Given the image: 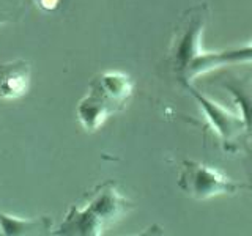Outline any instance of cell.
Instances as JSON below:
<instances>
[{"instance_id":"8","label":"cell","mask_w":252,"mask_h":236,"mask_svg":"<svg viewBox=\"0 0 252 236\" xmlns=\"http://www.w3.org/2000/svg\"><path fill=\"white\" fill-rule=\"evenodd\" d=\"M52 230L51 217L39 216L35 219L14 217L0 211V232L6 236H27V235H47Z\"/></svg>"},{"instance_id":"1","label":"cell","mask_w":252,"mask_h":236,"mask_svg":"<svg viewBox=\"0 0 252 236\" xmlns=\"http://www.w3.org/2000/svg\"><path fill=\"white\" fill-rule=\"evenodd\" d=\"M134 208V205L126 200L117 191L114 181L96 187L92 199L84 208L73 206L63 219V222L55 230V235H73V236H99L104 233L107 225H112L118 219Z\"/></svg>"},{"instance_id":"10","label":"cell","mask_w":252,"mask_h":236,"mask_svg":"<svg viewBox=\"0 0 252 236\" xmlns=\"http://www.w3.org/2000/svg\"><path fill=\"white\" fill-rule=\"evenodd\" d=\"M27 0H0V26L18 21L26 13Z\"/></svg>"},{"instance_id":"6","label":"cell","mask_w":252,"mask_h":236,"mask_svg":"<svg viewBox=\"0 0 252 236\" xmlns=\"http://www.w3.org/2000/svg\"><path fill=\"white\" fill-rule=\"evenodd\" d=\"M243 63H252V41L248 44H241L238 47L220 51V52H202L192 65L189 66L186 79L181 82H191L194 77L208 73L225 65H243Z\"/></svg>"},{"instance_id":"2","label":"cell","mask_w":252,"mask_h":236,"mask_svg":"<svg viewBox=\"0 0 252 236\" xmlns=\"http://www.w3.org/2000/svg\"><path fill=\"white\" fill-rule=\"evenodd\" d=\"M132 79L118 71H106L94 76L89 84V93L77 106V118L87 131L101 128L110 115L125 109L132 96Z\"/></svg>"},{"instance_id":"12","label":"cell","mask_w":252,"mask_h":236,"mask_svg":"<svg viewBox=\"0 0 252 236\" xmlns=\"http://www.w3.org/2000/svg\"><path fill=\"white\" fill-rule=\"evenodd\" d=\"M0 235H2V232H0Z\"/></svg>"},{"instance_id":"9","label":"cell","mask_w":252,"mask_h":236,"mask_svg":"<svg viewBox=\"0 0 252 236\" xmlns=\"http://www.w3.org/2000/svg\"><path fill=\"white\" fill-rule=\"evenodd\" d=\"M233 94L235 102L241 110V120L244 123V137L252 139V82L248 79L232 77L222 84Z\"/></svg>"},{"instance_id":"7","label":"cell","mask_w":252,"mask_h":236,"mask_svg":"<svg viewBox=\"0 0 252 236\" xmlns=\"http://www.w3.org/2000/svg\"><path fill=\"white\" fill-rule=\"evenodd\" d=\"M30 87V65L24 60H14L0 65V98L18 99Z\"/></svg>"},{"instance_id":"3","label":"cell","mask_w":252,"mask_h":236,"mask_svg":"<svg viewBox=\"0 0 252 236\" xmlns=\"http://www.w3.org/2000/svg\"><path fill=\"white\" fill-rule=\"evenodd\" d=\"M207 5H197L185 14L183 21L177 29L169 54V63L180 82L185 81L189 66L203 52L200 39L203 29L207 26Z\"/></svg>"},{"instance_id":"5","label":"cell","mask_w":252,"mask_h":236,"mask_svg":"<svg viewBox=\"0 0 252 236\" xmlns=\"http://www.w3.org/2000/svg\"><path fill=\"white\" fill-rule=\"evenodd\" d=\"M181 85H183V88L197 101V104L200 106L210 126L220 137L224 148L228 149V151L235 149L240 139L244 137V123L241 120L240 114L238 115L232 114L230 110L219 106L218 102H215L208 96H205L202 91L197 90L191 82H181Z\"/></svg>"},{"instance_id":"4","label":"cell","mask_w":252,"mask_h":236,"mask_svg":"<svg viewBox=\"0 0 252 236\" xmlns=\"http://www.w3.org/2000/svg\"><path fill=\"white\" fill-rule=\"evenodd\" d=\"M178 187L195 200H208L218 195H233L249 186L227 178L222 172L195 161H185L178 177Z\"/></svg>"},{"instance_id":"11","label":"cell","mask_w":252,"mask_h":236,"mask_svg":"<svg viewBox=\"0 0 252 236\" xmlns=\"http://www.w3.org/2000/svg\"><path fill=\"white\" fill-rule=\"evenodd\" d=\"M36 3L46 11H54L55 8H59L60 0H36Z\"/></svg>"}]
</instances>
